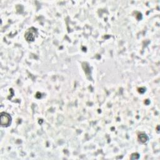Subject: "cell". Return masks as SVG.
I'll return each instance as SVG.
<instances>
[{"label":"cell","instance_id":"1","mask_svg":"<svg viewBox=\"0 0 160 160\" xmlns=\"http://www.w3.org/2000/svg\"><path fill=\"white\" fill-rule=\"evenodd\" d=\"M11 123V117L8 113L3 112L1 113V125L3 127L9 126Z\"/></svg>","mask_w":160,"mask_h":160},{"label":"cell","instance_id":"2","mask_svg":"<svg viewBox=\"0 0 160 160\" xmlns=\"http://www.w3.org/2000/svg\"><path fill=\"white\" fill-rule=\"evenodd\" d=\"M37 34V30L34 28H31L25 33V38L28 41H33Z\"/></svg>","mask_w":160,"mask_h":160},{"label":"cell","instance_id":"3","mask_svg":"<svg viewBox=\"0 0 160 160\" xmlns=\"http://www.w3.org/2000/svg\"><path fill=\"white\" fill-rule=\"evenodd\" d=\"M138 139L139 140V141L142 143H146L148 141V139H149V138H148V136L145 133H141V134L138 135Z\"/></svg>","mask_w":160,"mask_h":160},{"label":"cell","instance_id":"4","mask_svg":"<svg viewBox=\"0 0 160 160\" xmlns=\"http://www.w3.org/2000/svg\"><path fill=\"white\" fill-rule=\"evenodd\" d=\"M138 155H139L138 153H134V154H133L132 155H131V159H138V158H137V157H136V156H138Z\"/></svg>","mask_w":160,"mask_h":160}]
</instances>
